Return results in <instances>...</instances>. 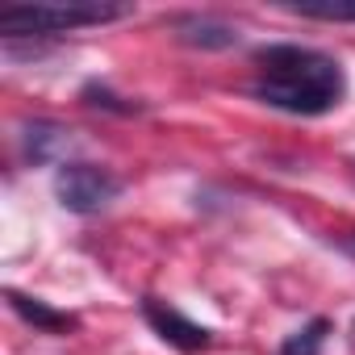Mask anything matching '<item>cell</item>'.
<instances>
[{
  "label": "cell",
  "instance_id": "cell-1",
  "mask_svg": "<svg viewBox=\"0 0 355 355\" xmlns=\"http://www.w3.org/2000/svg\"><path fill=\"white\" fill-rule=\"evenodd\" d=\"M251 92L280 113L318 117V113H330L347 96V76L330 55H322L313 46L280 42V46H263L255 55Z\"/></svg>",
  "mask_w": 355,
  "mask_h": 355
},
{
  "label": "cell",
  "instance_id": "cell-8",
  "mask_svg": "<svg viewBox=\"0 0 355 355\" xmlns=\"http://www.w3.org/2000/svg\"><path fill=\"white\" fill-rule=\"evenodd\" d=\"M326 330H330V322H326V318H313L305 330L288 334V343L280 347V355H318L322 343H326Z\"/></svg>",
  "mask_w": 355,
  "mask_h": 355
},
{
  "label": "cell",
  "instance_id": "cell-2",
  "mask_svg": "<svg viewBox=\"0 0 355 355\" xmlns=\"http://www.w3.org/2000/svg\"><path fill=\"white\" fill-rule=\"evenodd\" d=\"M134 5L113 0H38V5H5L0 34L5 38H38V34H71L84 26H109L130 17Z\"/></svg>",
  "mask_w": 355,
  "mask_h": 355
},
{
  "label": "cell",
  "instance_id": "cell-9",
  "mask_svg": "<svg viewBox=\"0 0 355 355\" xmlns=\"http://www.w3.org/2000/svg\"><path fill=\"white\" fill-rule=\"evenodd\" d=\"M351 251H355V243H351Z\"/></svg>",
  "mask_w": 355,
  "mask_h": 355
},
{
  "label": "cell",
  "instance_id": "cell-6",
  "mask_svg": "<svg viewBox=\"0 0 355 355\" xmlns=\"http://www.w3.org/2000/svg\"><path fill=\"white\" fill-rule=\"evenodd\" d=\"M288 9L313 21H355V0H293Z\"/></svg>",
  "mask_w": 355,
  "mask_h": 355
},
{
  "label": "cell",
  "instance_id": "cell-3",
  "mask_svg": "<svg viewBox=\"0 0 355 355\" xmlns=\"http://www.w3.org/2000/svg\"><path fill=\"white\" fill-rule=\"evenodd\" d=\"M55 193L71 214H101L105 205L117 201L121 180L109 167H96V163H63L55 175Z\"/></svg>",
  "mask_w": 355,
  "mask_h": 355
},
{
  "label": "cell",
  "instance_id": "cell-4",
  "mask_svg": "<svg viewBox=\"0 0 355 355\" xmlns=\"http://www.w3.org/2000/svg\"><path fill=\"white\" fill-rule=\"evenodd\" d=\"M142 318L159 330V338L175 343L180 351H201V347H209V338H214L205 326H197L193 318H184L175 305H167V301H159V297H146V301H142Z\"/></svg>",
  "mask_w": 355,
  "mask_h": 355
},
{
  "label": "cell",
  "instance_id": "cell-5",
  "mask_svg": "<svg viewBox=\"0 0 355 355\" xmlns=\"http://www.w3.org/2000/svg\"><path fill=\"white\" fill-rule=\"evenodd\" d=\"M9 305H13L30 326H38V330H51V334H67V330H76V318H71V313H59V309H51V305L38 301V297L9 293Z\"/></svg>",
  "mask_w": 355,
  "mask_h": 355
},
{
  "label": "cell",
  "instance_id": "cell-7",
  "mask_svg": "<svg viewBox=\"0 0 355 355\" xmlns=\"http://www.w3.org/2000/svg\"><path fill=\"white\" fill-rule=\"evenodd\" d=\"M180 30H184L180 38L184 42H197V46H230L239 38L230 26H214V21H197V17L193 21H180Z\"/></svg>",
  "mask_w": 355,
  "mask_h": 355
}]
</instances>
